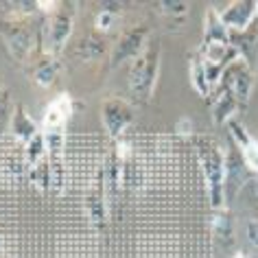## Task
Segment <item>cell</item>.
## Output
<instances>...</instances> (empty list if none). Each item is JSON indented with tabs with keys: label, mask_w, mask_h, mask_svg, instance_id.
Here are the masks:
<instances>
[{
	"label": "cell",
	"mask_w": 258,
	"mask_h": 258,
	"mask_svg": "<svg viewBox=\"0 0 258 258\" xmlns=\"http://www.w3.org/2000/svg\"><path fill=\"white\" fill-rule=\"evenodd\" d=\"M61 73V61L59 57H48L40 53V59L33 66V81L40 88H50L57 81V77Z\"/></svg>",
	"instance_id": "cell-18"
},
{
	"label": "cell",
	"mask_w": 258,
	"mask_h": 258,
	"mask_svg": "<svg viewBox=\"0 0 258 258\" xmlns=\"http://www.w3.org/2000/svg\"><path fill=\"white\" fill-rule=\"evenodd\" d=\"M192 147L206 179V190L212 208H228L225 206V151L215 138L204 134H192Z\"/></svg>",
	"instance_id": "cell-1"
},
{
	"label": "cell",
	"mask_w": 258,
	"mask_h": 258,
	"mask_svg": "<svg viewBox=\"0 0 258 258\" xmlns=\"http://www.w3.org/2000/svg\"><path fill=\"white\" fill-rule=\"evenodd\" d=\"M0 35L7 46L9 55L18 63H27L33 57L37 44H40V29L33 31L31 18L9 16L7 20L0 22Z\"/></svg>",
	"instance_id": "cell-4"
},
{
	"label": "cell",
	"mask_w": 258,
	"mask_h": 258,
	"mask_svg": "<svg viewBox=\"0 0 258 258\" xmlns=\"http://www.w3.org/2000/svg\"><path fill=\"white\" fill-rule=\"evenodd\" d=\"M210 112H212V122L219 125V127H223V125H228L230 120H234V116L238 112H243V107L230 90L217 86L215 92H212Z\"/></svg>",
	"instance_id": "cell-12"
},
{
	"label": "cell",
	"mask_w": 258,
	"mask_h": 258,
	"mask_svg": "<svg viewBox=\"0 0 258 258\" xmlns=\"http://www.w3.org/2000/svg\"><path fill=\"white\" fill-rule=\"evenodd\" d=\"M9 129H11V134H14V138H16V140H20L22 145H27L29 140L35 136V134H40V132H42V129L37 127V122L27 114V109H24L22 103H16Z\"/></svg>",
	"instance_id": "cell-15"
},
{
	"label": "cell",
	"mask_w": 258,
	"mask_h": 258,
	"mask_svg": "<svg viewBox=\"0 0 258 258\" xmlns=\"http://www.w3.org/2000/svg\"><path fill=\"white\" fill-rule=\"evenodd\" d=\"M254 184H256V195H258V175H256V179H254Z\"/></svg>",
	"instance_id": "cell-29"
},
{
	"label": "cell",
	"mask_w": 258,
	"mask_h": 258,
	"mask_svg": "<svg viewBox=\"0 0 258 258\" xmlns=\"http://www.w3.org/2000/svg\"><path fill=\"white\" fill-rule=\"evenodd\" d=\"M46 156H48L46 136H44V132H40V134H35L27 145H24V166H27L29 171L35 169L37 164L46 160Z\"/></svg>",
	"instance_id": "cell-20"
},
{
	"label": "cell",
	"mask_w": 258,
	"mask_h": 258,
	"mask_svg": "<svg viewBox=\"0 0 258 258\" xmlns=\"http://www.w3.org/2000/svg\"><path fill=\"white\" fill-rule=\"evenodd\" d=\"M101 122L109 134V138L120 140L125 129L134 122V105L125 99H107L101 105Z\"/></svg>",
	"instance_id": "cell-7"
},
{
	"label": "cell",
	"mask_w": 258,
	"mask_h": 258,
	"mask_svg": "<svg viewBox=\"0 0 258 258\" xmlns=\"http://www.w3.org/2000/svg\"><path fill=\"white\" fill-rule=\"evenodd\" d=\"M223 24L230 33H243L247 31L258 18V3L256 0H232L219 11Z\"/></svg>",
	"instance_id": "cell-8"
},
{
	"label": "cell",
	"mask_w": 258,
	"mask_h": 258,
	"mask_svg": "<svg viewBox=\"0 0 258 258\" xmlns=\"http://www.w3.org/2000/svg\"><path fill=\"white\" fill-rule=\"evenodd\" d=\"M83 206H86V215L90 219V223H92L96 230L105 228V219H107V190H105V182H103L101 169H99V175H96V188L92 192H88Z\"/></svg>",
	"instance_id": "cell-13"
},
{
	"label": "cell",
	"mask_w": 258,
	"mask_h": 258,
	"mask_svg": "<svg viewBox=\"0 0 258 258\" xmlns=\"http://www.w3.org/2000/svg\"><path fill=\"white\" fill-rule=\"evenodd\" d=\"M0 247H3V232H0Z\"/></svg>",
	"instance_id": "cell-30"
},
{
	"label": "cell",
	"mask_w": 258,
	"mask_h": 258,
	"mask_svg": "<svg viewBox=\"0 0 258 258\" xmlns=\"http://www.w3.org/2000/svg\"><path fill=\"white\" fill-rule=\"evenodd\" d=\"M103 40H99V37H86V40H81L79 44H77L75 48V57H79V59L83 61H94L99 59V57L105 53V46H103Z\"/></svg>",
	"instance_id": "cell-22"
},
{
	"label": "cell",
	"mask_w": 258,
	"mask_h": 258,
	"mask_svg": "<svg viewBox=\"0 0 258 258\" xmlns=\"http://www.w3.org/2000/svg\"><path fill=\"white\" fill-rule=\"evenodd\" d=\"M158 7L160 14L171 18V20H184L190 14V3H184V0H162Z\"/></svg>",
	"instance_id": "cell-24"
},
{
	"label": "cell",
	"mask_w": 258,
	"mask_h": 258,
	"mask_svg": "<svg viewBox=\"0 0 258 258\" xmlns=\"http://www.w3.org/2000/svg\"><path fill=\"white\" fill-rule=\"evenodd\" d=\"M245 234H247V241L258 249V219H249L245 225Z\"/></svg>",
	"instance_id": "cell-26"
},
{
	"label": "cell",
	"mask_w": 258,
	"mask_h": 258,
	"mask_svg": "<svg viewBox=\"0 0 258 258\" xmlns=\"http://www.w3.org/2000/svg\"><path fill=\"white\" fill-rule=\"evenodd\" d=\"M249 175L251 173L247 171L241 153H238L234 143H232L230 151H225V206H228L230 202H234V197L241 192V188L245 186Z\"/></svg>",
	"instance_id": "cell-10"
},
{
	"label": "cell",
	"mask_w": 258,
	"mask_h": 258,
	"mask_svg": "<svg viewBox=\"0 0 258 258\" xmlns=\"http://www.w3.org/2000/svg\"><path fill=\"white\" fill-rule=\"evenodd\" d=\"M204 40L202 44H230V29L223 24L219 9L208 7L204 14V29H202Z\"/></svg>",
	"instance_id": "cell-14"
},
{
	"label": "cell",
	"mask_w": 258,
	"mask_h": 258,
	"mask_svg": "<svg viewBox=\"0 0 258 258\" xmlns=\"http://www.w3.org/2000/svg\"><path fill=\"white\" fill-rule=\"evenodd\" d=\"M14 107H16V103H11L9 92L5 90L3 96H0V132L5 129V125H11V116H14Z\"/></svg>",
	"instance_id": "cell-25"
},
{
	"label": "cell",
	"mask_w": 258,
	"mask_h": 258,
	"mask_svg": "<svg viewBox=\"0 0 258 258\" xmlns=\"http://www.w3.org/2000/svg\"><path fill=\"white\" fill-rule=\"evenodd\" d=\"M160 57H162L160 42H149L145 53L129 63V94L136 103L145 105L151 101L160 75Z\"/></svg>",
	"instance_id": "cell-2"
},
{
	"label": "cell",
	"mask_w": 258,
	"mask_h": 258,
	"mask_svg": "<svg viewBox=\"0 0 258 258\" xmlns=\"http://www.w3.org/2000/svg\"><path fill=\"white\" fill-rule=\"evenodd\" d=\"M5 90H7V88H5V81H3V75H0V96H3V92H5Z\"/></svg>",
	"instance_id": "cell-28"
},
{
	"label": "cell",
	"mask_w": 258,
	"mask_h": 258,
	"mask_svg": "<svg viewBox=\"0 0 258 258\" xmlns=\"http://www.w3.org/2000/svg\"><path fill=\"white\" fill-rule=\"evenodd\" d=\"M230 44L236 48V53L245 57L251 66L258 59V24L254 22L243 33H230Z\"/></svg>",
	"instance_id": "cell-16"
},
{
	"label": "cell",
	"mask_w": 258,
	"mask_h": 258,
	"mask_svg": "<svg viewBox=\"0 0 258 258\" xmlns=\"http://www.w3.org/2000/svg\"><path fill=\"white\" fill-rule=\"evenodd\" d=\"M77 3H61L55 14L46 16L40 24V53L48 57H59L66 42L73 35Z\"/></svg>",
	"instance_id": "cell-3"
},
{
	"label": "cell",
	"mask_w": 258,
	"mask_h": 258,
	"mask_svg": "<svg viewBox=\"0 0 258 258\" xmlns=\"http://www.w3.org/2000/svg\"><path fill=\"white\" fill-rule=\"evenodd\" d=\"M254 83H256V68L251 66L245 57L238 55L236 59L223 70L217 86L230 90V92L236 96V101L241 103V107L245 109L249 105V96H251V90H254Z\"/></svg>",
	"instance_id": "cell-6"
},
{
	"label": "cell",
	"mask_w": 258,
	"mask_h": 258,
	"mask_svg": "<svg viewBox=\"0 0 258 258\" xmlns=\"http://www.w3.org/2000/svg\"><path fill=\"white\" fill-rule=\"evenodd\" d=\"M120 7H122V5H118V3L101 5V9L96 11V16H94V29L101 31V33L112 31L116 27V22L120 20Z\"/></svg>",
	"instance_id": "cell-21"
},
{
	"label": "cell",
	"mask_w": 258,
	"mask_h": 258,
	"mask_svg": "<svg viewBox=\"0 0 258 258\" xmlns=\"http://www.w3.org/2000/svg\"><path fill=\"white\" fill-rule=\"evenodd\" d=\"M225 129H228L230 140L234 143L238 153H241L247 171L256 177L258 175V140L251 136V134L247 132V127H245L243 122H238L236 118L230 120L228 125H225Z\"/></svg>",
	"instance_id": "cell-9"
},
{
	"label": "cell",
	"mask_w": 258,
	"mask_h": 258,
	"mask_svg": "<svg viewBox=\"0 0 258 258\" xmlns=\"http://www.w3.org/2000/svg\"><path fill=\"white\" fill-rule=\"evenodd\" d=\"M210 230H212V236H215L219 243L230 245L234 241V219H232L230 208H217L212 212Z\"/></svg>",
	"instance_id": "cell-19"
},
{
	"label": "cell",
	"mask_w": 258,
	"mask_h": 258,
	"mask_svg": "<svg viewBox=\"0 0 258 258\" xmlns=\"http://www.w3.org/2000/svg\"><path fill=\"white\" fill-rule=\"evenodd\" d=\"M29 177H31V184L35 186L37 190L42 192H48L53 190V175H50V166H48V158L40 162L35 169L29 171Z\"/></svg>",
	"instance_id": "cell-23"
},
{
	"label": "cell",
	"mask_w": 258,
	"mask_h": 258,
	"mask_svg": "<svg viewBox=\"0 0 258 258\" xmlns=\"http://www.w3.org/2000/svg\"><path fill=\"white\" fill-rule=\"evenodd\" d=\"M230 258H249V256L245 254V251H234V254H232Z\"/></svg>",
	"instance_id": "cell-27"
},
{
	"label": "cell",
	"mask_w": 258,
	"mask_h": 258,
	"mask_svg": "<svg viewBox=\"0 0 258 258\" xmlns=\"http://www.w3.org/2000/svg\"><path fill=\"white\" fill-rule=\"evenodd\" d=\"M188 79H190V86L192 90L204 96V99H208L212 96V83L208 81V75H206V68H204V61H202V55L197 53V50H192L188 55Z\"/></svg>",
	"instance_id": "cell-17"
},
{
	"label": "cell",
	"mask_w": 258,
	"mask_h": 258,
	"mask_svg": "<svg viewBox=\"0 0 258 258\" xmlns=\"http://www.w3.org/2000/svg\"><path fill=\"white\" fill-rule=\"evenodd\" d=\"M149 35H151V29L147 27L145 22L127 27L118 35V40L114 42L112 50H109V61H112V66L116 68L127 61L132 63L134 59H138V57L145 53V48L149 46Z\"/></svg>",
	"instance_id": "cell-5"
},
{
	"label": "cell",
	"mask_w": 258,
	"mask_h": 258,
	"mask_svg": "<svg viewBox=\"0 0 258 258\" xmlns=\"http://www.w3.org/2000/svg\"><path fill=\"white\" fill-rule=\"evenodd\" d=\"M70 114H73V96L68 92L57 94L44 109L42 132H63L66 122L70 120Z\"/></svg>",
	"instance_id": "cell-11"
},
{
	"label": "cell",
	"mask_w": 258,
	"mask_h": 258,
	"mask_svg": "<svg viewBox=\"0 0 258 258\" xmlns=\"http://www.w3.org/2000/svg\"><path fill=\"white\" fill-rule=\"evenodd\" d=\"M256 24H258V18H256Z\"/></svg>",
	"instance_id": "cell-31"
}]
</instances>
